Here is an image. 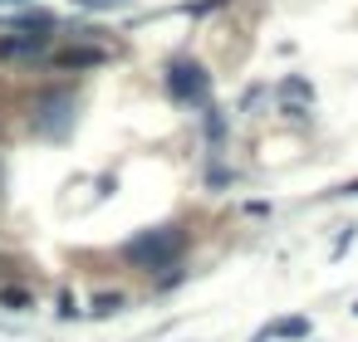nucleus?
Here are the masks:
<instances>
[{
    "instance_id": "nucleus-4",
    "label": "nucleus",
    "mask_w": 358,
    "mask_h": 342,
    "mask_svg": "<svg viewBox=\"0 0 358 342\" xmlns=\"http://www.w3.org/2000/svg\"><path fill=\"white\" fill-rule=\"evenodd\" d=\"M44 44H49V34H15V39H0V59H35Z\"/></svg>"
},
{
    "instance_id": "nucleus-12",
    "label": "nucleus",
    "mask_w": 358,
    "mask_h": 342,
    "mask_svg": "<svg viewBox=\"0 0 358 342\" xmlns=\"http://www.w3.org/2000/svg\"><path fill=\"white\" fill-rule=\"evenodd\" d=\"M0 6H20V0H0Z\"/></svg>"
},
{
    "instance_id": "nucleus-6",
    "label": "nucleus",
    "mask_w": 358,
    "mask_h": 342,
    "mask_svg": "<svg viewBox=\"0 0 358 342\" xmlns=\"http://www.w3.org/2000/svg\"><path fill=\"white\" fill-rule=\"evenodd\" d=\"M0 308H10V313H30L35 308V294L20 289V283H0Z\"/></svg>"
},
{
    "instance_id": "nucleus-5",
    "label": "nucleus",
    "mask_w": 358,
    "mask_h": 342,
    "mask_svg": "<svg viewBox=\"0 0 358 342\" xmlns=\"http://www.w3.org/2000/svg\"><path fill=\"white\" fill-rule=\"evenodd\" d=\"M10 25H15L20 34H49V30H55V25H59V20H55V15H49V10H25V15H15Z\"/></svg>"
},
{
    "instance_id": "nucleus-2",
    "label": "nucleus",
    "mask_w": 358,
    "mask_h": 342,
    "mask_svg": "<svg viewBox=\"0 0 358 342\" xmlns=\"http://www.w3.org/2000/svg\"><path fill=\"white\" fill-rule=\"evenodd\" d=\"M167 93L182 108H211V79H207V69L191 64V59H177L167 69Z\"/></svg>"
},
{
    "instance_id": "nucleus-9",
    "label": "nucleus",
    "mask_w": 358,
    "mask_h": 342,
    "mask_svg": "<svg viewBox=\"0 0 358 342\" xmlns=\"http://www.w3.org/2000/svg\"><path fill=\"white\" fill-rule=\"evenodd\" d=\"M74 6H84V10H123L128 0H74Z\"/></svg>"
},
{
    "instance_id": "nucleus-8",
    "label": "nucleus",
    "mask_w": 358,
    "mask_h": 342,
    "mask_svg": "<svg viewBox=\"0 0 358 342\" xmlns=\"http://www.w3.org/2000/svg\"><path fill=\"white\" fill-rule=\"evenodd\" d=\"M123 303H128L123 294H98V299H93V313H118Z\"/></svg>"
},
{
    "instance_id": "nucleus-13",
    "label": "nucleus",
    "mask_w": 358,
    "mask_h": 342,
    "mask_svg": "<svg viewBox=\"0 0 358 342\" xmlns=\"http://www.w3.org/2000/svg\"><path fill=\"white\" fill-rule=\"evenodd\" d=\"M353 313H358V303H353Z\"/></svg>"
},
{
    "instance_id": "nucleus-7",
    "label": "nucleus",
    "mask_w": 358,
    "mask_h": 342,
    "mask_svg": "<svg viewBox=\"0 0 358 342\" xmlns=\"http://www.w3.org/2000/svg\"><path fill=\"white\" fill-rule=\"evenodd\" d=\"M270 332H275V337H285V342H299V337H310V318H280Z\"/></svg>"
},
{
    "instance_id": "nucleus-1",
    "label": "nucleus",
    "mask_w": 358,
    "mask_h": 342,
    "mask_svg": "<svg viewBox=\"0 0 358 342\" xmlns=\"http://www.w3.org/2000/svg\"><path fill=\"white\" fill-rule=\"evenodd\" d=\"M182 250H187V235L182 230H147V235H138L123 254H128V264H138V269H172L177 259H182Z\"/></svg>"
},
{
    "instance_id": "nucleus-10",
    "label": "nucleus",
    "mask_w": 358,
    "mask_h": 342,
    "mask_svg": "<svg viewBox=\"0 0 358 342\" xmlns=\"http://www.w3.org/2000/svg\"><path fill=\"white\" fill-rule=\"evenodd\" d=\"M280 93H285V98H314V88H310V83H299V79H290Z\"/></svg>"
},
{
    "instance_id": "nucleus-11",
    "label": "nucleus",
    "mask_w": 358,
    "mask_h": 342,
    "mask_svg": "<svg viewBox=\"0 0 358 342\" xmlns=\"http://www.w3.org/2000/svg\"><path fill=\"white\" fill-rule=\"evenodd\" d=\"M59 313H64V318H79V299L64 294V299H59Z\"/></svg>"
},
{
    "instance_id": "nucleus-3",
    "label": "nucleus",
    "mask_w": 358,
    "mask_h": 342,
    "mask_svg": "<svg viewBox=\"0 0 358 342\" xmlns=\"http://www.w3.org/2000/svg\"><path fill=\"white\" fill-rule=\"evenodd\" d=\"M113 59V54L109 49H98V44H69V49H55V54H49V64H55V69H104Z\"/></svg>"
}]
</instances>
